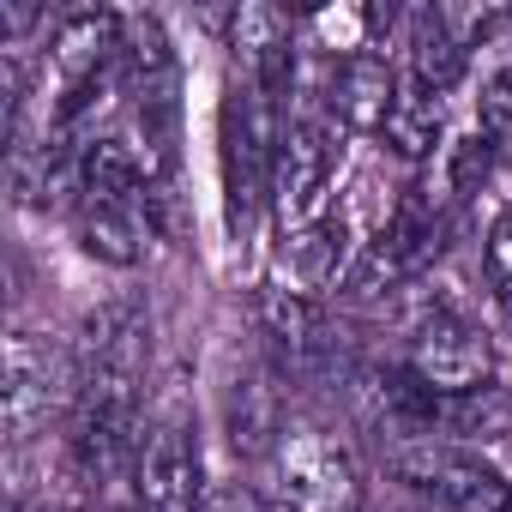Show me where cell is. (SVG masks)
<instances>
[{
	"label": "cell",
	"instance_id": "1",
	"mask_svg": "<svg viewBox=\"0 0 512 512\" xmlns=\"http://www.w3.org/2000/svg\"><path fill=\"white\" fill-rule=\"evenodd\" d=\"M290 121V97L272 91L266 79H253L229 67L223 85V205H229V235L247 241L260 211L272 205V169H278V139Z\"/></svg>",
	"mask_w": 512,
	"mask_h": 512
},
{
	"label": "cell",
	"instance_id": "2",
	"mask_svg": "<svg viewBox=\"0 0 512 512\" xmlns=\"http://www.w3.org/2000/svg\"><path fill=\"white\" fill-rule=\"evenodd\" d=\"M266 500L278 512H362V464L320 422H290L266 452Z\"/></svg>",
	"mask_w": 512,
	"mask_h": 512
},
{
	"label": "cell",
	"instance_id": "3",
	"mask_svg": "<svg viewBox=\"0 0 512 512\" xmlns=\"http://www.w3.org/2000/svg\"><path fill=\"white\" fill-rule=\"evenodd\" d=\"M392 476L434 512H512V482L452 440H398Z\"/></svg>",
	"mask_w": 512,
	"mask_h": 512
},
{
	"label": "cell",
	"instance_id": "4",
	"mask_svg": "<svg viewBox=\"0 0 512 512\" xmlns=\"http://www.w3.org/2000/svg\"><path fill=\"white\" fill-rule=\"evenodd\" d=\"M79 386H85V368L61 344H49L43 332H13L7 338V386H0L7 440L13 446L37 440L61 410L79 404Z\"/></svg>",
	"mask_w": 512,
	"mask_h": 512
},
{
	"label": "cell",
	"instance_id": "5",
	"mask_svg": "<svg viewBox=\"0 0 512 512\" xmlns=\"http://www.w3.org/2000/svg\"><path fill=\"white\" fill-rule=\"evenodd\" d=\"M338 133L344 127L326 109H290L284 139H278V169H272V211L284 235L326 217V193L338 175Z\"/></svg>",
	"mask_w": 512,
	"mask_h": 512
},
{
	"label": "cell",
	"instance_id": "6",
	"mask_svg": "<svg viewBox=\"0 0 512 512\" xmlns=\"http://www.w3.org/2000/svg\"><path fill=\"white\" fill-rule=\"evenodd\" d=\"M404 368L434 392V398H464L494 386V344L482 338L476 320H464L446 302H428L410 320V344H404Z\"/></svg>",
	"mask_w": 512,
	"mask_h": 512
},
{
	"label": "cell",
	"instance_id": "7",
	"mask_svg": "<svg viewBox=\"0 0 512 512\" xmlns=\"http://www.w3.org/2000/svg\"><path fill=\"white\" fill-rule=\"evenodd\" d=\"M205 494L199 428L187 410H163L133 452V512H199Z\"/></svg>",
	"mask_w": 512,
	"mask_h": 512
},
{
	"label": "cell",
	"instance_id": "8",
	"mask_svg": "<svg viewBox=\"0 0 512 512\" xmlns=\"http://www.w3.org/2000/svg\"><path fill=\"white\" fill-rule=\"evenodd\" d=\"M398 97H404V73L374 43H362V49H350V55L332 61L326 91H320V109L344 133H374L380 139L386 121H392V109H398Z\"/></svg>",
	"mask_w": 512,
	"mask_h": 512
},
{
	"label": "cell",
	"instance_id": "9",
	"mask_svg": "<svg viewBox=\"0 0 512 512\" xmlns=\"http://www.w3.org/2000/svg\"><path fill=\"white\" fill-rule=\"evenodd\" d=\"M253 326H260L266 350L278 356V374H308L332 356V338H326V314L314 296L302 290H284V284H266L253 296Z\"/></svg>",
	"mask_w": 512,
	"mask_h": 512
},
{
	"label": "cell",
	"instance_id": "10",
	"mask_svg": "<svg viewBox=\"0 0 512 512\" xmlns=\"http://www.w3.org/2000/svg\"><path fill=\"white\" fill-rule=\"evenodd\" d=\"M464 73H470V49L446 31L440 7L410 13V25H404V85H416L428 97H446Z\"/></svg>",
	"mask_w": 512,
	"mask_h": 512
},
{
	"label": "cell",
	"instance_id": "11",
	"mask_svg": "<svg viewBox=\"0 0 512 512\" xmlns=\"http://www.w3.org/2000/svg\"><path fill=\"white\" fill-rule=\"evenodd\" d=\"M284 404H278V386H272V374H247V380H235L229 386V434H235V446H247V452H272L278 440H284Z\"/></svg>",
	"mask_w": 512,
	"mask_h": 512
},
{
	"label": "cell",
	"instance_id": "12",
	"mask_svg": "<svg viewBox=\"0 0 512 512\" xmlns=\"http://www.w3.org/2000/svg\"><path fill=\"white\" fill-rule=\"evenodd\" d=\"M380 145H386L392 157H404V163H428L434 145H440V97L404 85V97H398V109H392V121H386V133H380Z\"/></svg>",
	"mask_w": 512,
	"mask_h": 512
},
{
	"label": "cell",
	"instance_id": "13",
	"mask_svg": "<svg viewBox=\"0 0 512 512\" xmlns=\"http://www.w3.org/2000/svg\"><path fill=\"white\" fill-rule=\"evenodd\" d=\"M482 278H488L494 308L512 320V211H500L482 235Z\"/></svg>",
	"mask_w": 512,
	"mask_h": 512
},
{
	"label": "cell",
	"instance_id": "14",
	"mask_svg": "<svg viewBox=\"0 0 512 512\" xmlns=\"http://www.w3.org/2000/svg\"><path fill=\"white\" fill-rule=\"evenodd\" d=\"M199 512H278L260 488H253V482H223V488H211L205 494V506Z\"/></svg>",
	"mask_w": 512,
	"mask_h": 512
},
{
	"label": "cell",
	"instance_id": "15",
	"mask_svg": "<svg viewBox=\"0 0 512 512\" xmlns=\"http://www.w3.org/2000/svg\"><path fill=\"white\" fill-rule=\"evenodd\" d=\"M362 512H368V506H362Z\"/></svg>",
	"mask_w": 512,
	"mask_h": 512
}]
</instances>
